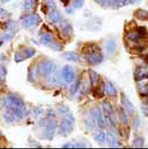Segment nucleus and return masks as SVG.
I'll return each instance as SVG.
<instances>
[{
    "label": "nucleus",
    "instance_id": "nucleus-1",
    "mask_svg": "<svg viewBox=\"0 0 148 149\" xmlns=\"http://www.w3.org/2000/svg\"><path fill=\"white\" fill-rule=\"evenodd\" d=\"M74 119L72 115H67L61 120L58 132L63 136H67L73 131Z\"/></svg>",
    "mask_w": 148,
    "mask_h": 149
},
{
    "label": "nucleus",
    "instance_id": "nucleus-2",
    "mask_svg": "<svg viewBox=\"0 0 148 149\" xmlns=\"http://www.w3.org/2000/svg\"><path fill=\"white\" fill-rule=\"evenodd\" d=\"M5 104L6 107L12 112L16 110H19V109L23 110H26L24 103L22 101V100L14 96L6 97L5 99Z\"/></svg>",
    "mask_w": 148,
    "mask_h": 149
},
{
    "label": "nucleus",
    "instance_id": "nucleus-3",
    "mask_svg": "<svg viewBox=\"0 0 148 149\" xmlns=\"http://www.w3.org/2000/svg\"><path fill=\"white\" fill-rule=\"evenodd\" d=\"M56 130V121L54 119H50L47 122L45 130L43 132V138L45 139L51 140L54 136Z\"/></svg>",
    "mask_w": 148,
    "mask_h": 149
},
{
    "label": "nucleus",
    "instance_id": "nucleus-4",
    "mask_svg": "<svg viewBox=\"0 0 148 149\" xmlns=\"http://www.w3.org/2000/svg\"><path fill=\"white\" fill-rule=\"evenodd\" d=\"M56 69V65L51 61H45L38 65V72L45 76H49Z\"/></svg>",
    "mask_w": 148,
    "mask_h": 149
},
{
    "label": "nucleus",
    "instance_id": "nucleus-5",
    "mask_svg": "<svg viewBox=\"0 0 148 149\" xmlns=\"http://www.w3.org/2000/svg\"><path fill=\"white\" fill-rule=\"evenodd\" d=\"M86 59L88 60V63L92 65H97L103 62V56L101 53L91 52V53H88L86 55Z\"/></svg>",
    "mask_w": 148,
    "mask_h": 149
},
{
    "label": "nucleus",
    "instance_id": "nucleus-6",
    "mask_svg": "<svg viewBox=\"0 0 148 149\" xmlns=\"http://www.w3.org/2000/svg\"><path fill=\"white\" fill-rule=\"evenodd\" d=\"M39 22V17L36 15H27L22 19V24L26 28H31Z\"/></svg>",
    "mask_w": 148,
    "mask_h": 149
},
{
    "label": "nucleus",
    "instance_id": "nucleus-7",
    "mask_svg": "<svg viewBox=\"0 0 148 149\" xmlns=\"http://www.w3.org/2000/svg\"><path fill=\"white\" fill-rule=\"evenodd\" d=\"M63 74H64L65 80L67 83H70L74 81V72L70 65H66L63 68Z\"/></svg>",
    "mask_w": 148,
    "mask_h": 149
},
{
    "label": "nucleus",
    "instance_id": "nucleus-8",
    "mask_svg": "<svg viewBox=\"0 0 148 149\" xmlns=\"http://www.w3.org/2000/svg\"><path fill=\"white\" fill-rule=\"evenodd\" d=\"M106 139L110 148H119L121 145L120 142L116 139L114 134L111 132H108L106 134Z\"/></svg>",
    "mask_w": 148,
    "mask_h": 149
},
{
    "label": "nucleus",
    "instance_id": "nucleus-9",
    "mask_svg": "<svg viewBox=\"0 0 148 149\" xmlns=\"http://www.w3.org/2000/svg\"><path fill=\"white\" fill-rule=\"evenodd\" d=\"M122 104L125 111L129 114L131 115L133 113V112H134V107H133V104L129 100V98L127 97L125 94L122 95Z\"/></svg>",
    "mask_w": 148,
    "mask_h": 149
},
{
    "label": "nucleus",
    "instance_id": "nucleus-10",
    "mask_svg": "<svg viewBox=\"0 0 148 149\" xmlns=\"http://www.w3.org/2000/svg\"><path fill=\"white\" fill-rule=\"evenodd\" d=\"M94 116H95V119L97 121L98 126L100 128H103L105 126V123H104V120H103V118L102 116L101 111L99 110V108H94L93 109V111H92Z\"/></svg>",
    "mask_w": 148,
    "mask_h": 149
},
{
    "label": "nucleus",
    "instance_id": "nucleus-11",
    "mask_svg": "<svg viewBox=\"0 0 148 149\" xmlns=\"http://www.w3.org/2000/svg\"><path fill=\"white\" fill-rule=\"evenodd\" d=\"M146 79L138 81V91L143 95H146L148 94V81H147Z\"/></svg>",
    "mask_w": 148,
    "mask_h": 149
},
{
    "label": "nucleus",
    "instance_id": "nucleus-12",
    "mask_svg": "<svg viewBox=\"0 0 148 149\" xmlns=\"http://www.w3.org/2000/svg\"><path fill=\"white\" fill-rule=\"evenodd\" d=\"M117 47V43L115 39L113 38H109L106 43V52L109 53H113L115 51Z\"/></svg>",
    "mask_w": 148,
    "mask_h": 149
},
{
    "label": "nucleus",
    "instance_id": "nucleus-13",
    "mask_svg": "<svg viewBox=\"0 0 148 149\" xmlns=\"http://www.w3.org/2000/svg\"><path fill=\"white\" fill-rule=\"evenodd\" d=\"M63 56L65 59L68 61H73V62H78L80 59V56L77 53L74 52H66L63 54Z\"/></svg>",
    "mask_w": 148,
    "mask_h": 149
},
{
    "label": "nucleus",
    "instance_id": "nucleus-14",
    "mask_svg": "<svg viewBox=\"0 0 148 149\" xmlns=\"http://www.w3.org/2000/svg\"><path fill=\"white\" fill-rule=\"evenodd\" d=\"M102 106H103V110L105 112L106 116H113V107H112L111 104L107 101V100H103L102 103Z\"/></svg>",
    "mask_w": 148,
    "mask_h": 149
},
{
    "label": "nucleus",
    "instance_id": "nucleus-15",
    "mask_svg": "<svg viewBox=\"0 0 148 149\" xmlns=\"http://www.w3.org/2000/svg\"><path fill=\"white\" fill-rule=\"evenodd\" d=\"M127 4H129V0H111L109 2V5L114 8H122Z\"/></svg>",
    "mask_w": 148,
    "mask_h": 149
},
{
    "label": "nucleus",
    "instance_id": "nucleus-16",
    "mask_svg": "<svg viewBox=\"0 0 148 149\" xmlns=\"http://www.w3.org/2000/svg\"><path fill=\"white\" fill-rule=\"evenodd\" d=\"M61 28L63 31V33L65 35L68 36L72 33V26L70 25V24H68V22L66 21H63L61 23Z\"/></svg>",
    "mask_w": 148,
    "mask_h": 149
},
{
    "label": "nucleus",
    "instance_id": "nucleus-17",
    "mask_svg": "<svg viewBox=\"0 0 148 149\" xmlns=\"http://www.w3.org/2000/svg\"><path fill=\"white\" fill-rule=\"evenodd\" d=\"M61 18V15L59 14V12L56 10H52L49 14V20L53 23H56V22H59V20Z\"/></svg>",
    "mask_w": 148,
    "mask_h": 149
},
{
    "label": "nucleus",
    "instance_id": "nucleus-18",
    "mask_svg": "<svg viewBox=\"0 0 148 149\" xmlns=\"http://www.w3.org/2000/svg\"><path fill=\"white\" fill-rule=\"evenodd\" d=\"M106 93H107L108 95L111 97H115L116 96L117 91L115 88L114 87V85L113 84V83L111 81H108L106 84Z\"/></svg>",
    "mask_w": 148,
    "mask_h": 149
},
{
    "label": "nucleus",
    "instance_id": "nucleus-19",
    "mask_svg": "<svg viewBox=\"0 0 148 149\" xmlns=\"http://www.w3.org/2000/svg\"><path fill=\"white\" fill-rule=\"evenodd\" d=\"M94 139L96 140L98 142H100V143H103L106 140V134L103 131H102L101 130H97L94 134Z\"/></svg>",
    "mask_w": 148,
    "mask_h": 149
},
{
    "label": "nucleus",
    "instance_id": "nucleus-20",
    "mask_svg": "<svg viewBox=\"0 0 148 149\" xmlns=\"http://www.w3.org/2000/svg\"><path fill=\"white\" fill-rule=\"evenodd\" d=\"M136 18L141 21H148V12L145 10L139 9L135 12Z\"/></svg>",
    "mask_w": 148,
    "mask_h": 149
},
{
    "label": "nucleus",
    "instance_id": "nucleus-21",
    "mask_svg": "<svg viewBox=\"0 0 148 149\" xmlns=\"http://www.w3.org/2000/svg\"><path fill=\"white\" fill-rule=\"evenodd\" d=\"M135 77H136V80L138 81L147 78V73L143 68H138L135 73Z\"/></svg>",
    "mask_w": 148,
    "mask_h": 149
},
{
    "label": "nucleus",
    "instance_id": "nucleus-22",
    "mask_svg": "<svg viewBox=\"0 0 148 149\" xmlns=\"http://www.w3.org/2000/svg\"><path fill=\"white\" fill-rule=\"evenodd\" d=\"M15 115L13 114V113H12V111H10L9 110H8V111L5 112L4 113H3V118H4V120H6L7 123H13L14 121H15Z\"/></svg>",
    "mask_w": 148,
    "mask_h": 149
},
{
    "label": "nucleus",
    "instance_id": "nucleus-23",
    "mask_svg": "<svg viewBox=\"0 0 148 149\" xmlns=\"http://www.w3.org/2000/svg\"><path fill=\"white\" fill-rule=\"evenodd\" d=\"M63 148H86V145L83 142H77V143H67L63 145Z\"/></svg>",
    "mask_w": 148,
    "mask_h": 149
},
{
    "label": "nucleus",
    "instance_id": "nucleus-24",
    "mask_svg": "<svg viewBox=\"0 0 148 149\" xmlns=\"http://www.w3.org/2000/svg\"><path fill=\"white\" fill-rule=\"evenodd\" d=\"M52 40H53V36L51 35L50 33H45L41 37V43L45 45H48L51 43Z\"/></svg>",
    "mask_w": 148,
    "mask_h": 149
},
{
    "label": "nucleus",
    "instance_id": "nucleus-25",
    "mask_svg": "<svg viewBox=\"0 0 148 149\" xmlns=\"http://www.w3.org/2000/svg\"><path fill=\"white\" fill-rule=\"evenodd\" d=\"M89 75H90V80L91 81L92 84H95L98 82V81H99V74L93 70H90Z\"/></svg>",
    "mask_w": 148,
    "mask_h": 149
},
{
    "label": "nucleus",
    "instance_id": "nucleus-26",
    "mask_svg": "<svg viewBox=\"0 0 148 149\" xmlns=\"http://www.w3.org/2000/svg\"><path fill=\"white\" fill-rule=\"evenodd\" d=\"M133 146L136 148H141L144 146V139H143L142 137L140 136H138L137 138H135V139L134 140V144H133Z\"/></svg>",
    "mask_w": 148,
    "mask_h": 149
},
{
    "label": "nucleus",
    "instance_id": "nucleus-27",
    "mask_svg": "<svg viewBox=\"0 0 148 149\" xmlns=\"http://www.w3.org/2000/svg\"><path fill=\"white\" fill-rule=\"evenodd\" d=\"M95 120V116H94V114H93V113L91 112V113L90 114V116H88V119H87V121H86V123H87V126H88V128L91 129V128L94 127Z\"/></svg>",
    "mask_w": 148,
    "mask_h": 149
},
{
    "label": "nucleus",
    "instance_id": "nucleus-28",
    "mask_svg": "<svg viewBox=\"0 0 148 149\" xmlns=\"http://www.w3.org/2000/svg\"><path fill=\"white\" fill-rule=\"evenodd\" d=\"M119 119L121 120V122L122 123L126 124L128 123V117H127L126 113L124 110H120V112H119Z\"/></svg>",
    "mask_w": 148,
    "mask_h": 149
},
{
    "label": "nucleus",
    "instance_id": "nucleus-29",
    "mask_svg": "<svg viewBox=\"0 0 148 149\" xmlns=\"http://www.w3.org/2000/svg\"><path fill=\"white\" fill-rule=\"evenodd\" d=\"M80 81H78L74 83V84L72 86V88H71V94H72V95H74V94H76L78 90L79 89V88H80Z\"/></svg>",
    "mask_w": 148,
    "mask_h": 149
},
{
    "label": "nucleus",
    "instance_id": "nucleus-30",
    "mask_svg": "<svg viewBox=\"0 0 148 149\" xmlns=\"http://www.w3.org/2000/svg\"><path fill=\"white\" fill-rule=\"evenodd\" d=\"M35 49H32V48H27V49H25V50H24V53H25L26 56H27V58H31V57L33 56L34 54H35Z\"/></svg>",
    "mask_w": 148,
    "mask_h": 149
},
{
    "label": "nucleus",
    "instance_id": "nucleus-31",
    "mask_svg": "<svg viewBox=\"0 0 148 149\" xmlns=\"http://www.w3.org/2000/svg\"><path fill=\"white\" fill-rule=\"evenodd\" d=\"M45 5L49 9H54L56 8V4L53 0H44Z\"/></svg>",
    "mask_w": 148,
    "mask_h": 149
},
{
    "label": "nucleus",
    "instance_id": "nucleus-32",
    "mask_svg": "<svg viewBox=\"0 0 148 149\" xmlns=\"http://www.w3.org/2000/svg\"><path fill=\"white\" fill-rule=\"evenodd\" d=\"M33 5V0H25L24 2V9H30Z\"/></svg>",
    "mask_w": 148,
    "mask_h": 149
},
{
    "label": "nucleus",
    "instance_id": "nucleus-33",
    "mask_svg": "<svg viewBox=\"0 0 148 149\" xmlns=\"http://www.w3.org/2000/svg\"><path fill=\"white\" fill-rule=\"evenodd\" d=\"M139 126H140V120L138 117H135L133 121V127L135 131H138Z\"/></svg>",
    "mask_w": 148,
    "mask_h": 149
},
{
    "label": "nucleus",
    "instance_id": "nucleus-34",
    "mask_svg": "<svg viewBox=\"0 0 148 149\" xmlns=\"http://www.w3.org/2000/svg\"><path fill=\"white\" fill-rule=\"evenodd\" d=\"M84 0H74V3H73V6L75 8H79L83 6L84 5Z\"/></svg>",
    "mask_w": 148,
    "mask_h": 149
},
{
    "label": "nucleus",
    "instance_id": "nucleus-35",
    "mask_svg": "<svg viewBox=\"0 0 148 149\" xmlns=\"http://www.w3.org/2000/svg\"><path fill=\"white\" fill-rule=\"evenodd\" d=\"M15 59L17 63H21L24 59V58L23 57V56L19 53H16L15 55Z\"/></svg>",
    "mask_w": 148,
    "mask_h": 149
},
{
    "label": "nucleus",
    "instance_id": "nucleus-36",
    "mask_svg": "<svg viewBox=\"0 0 148 149\" xmlns=\"http://www.w3.org/2000/svg\"><path fill=\"white\" fill-rule=\"evenodd\" d=\"M97 3L101 5V6H106V5L109 4V2L111 0H94Z\"/></svg>",
    "mask_w": 148,
    "mask_h": 149
},
{
    "label": "nucleus",
    "instance_id": "nucleus-37",
    "mask_svg": "<svg viewBox=\"0 0 148 149\" xmlns=\"http://www.w3.org/2000/svg\"><path fill=\"white\" fill-rule=\"evenodd\" d=\"M52 48L55 50H57V51H60L61 49H62V47L59 43H53L52 44Z\"/></svg>",
    "mask_w": 148,
    "mask_h": 149
},
{
    "label": "nucleus",
    "instance_id": "nucleus-38",
    "mask_svg": "<svg viewBox=\"0 0 148 149\" xmlns=\"http://www.w3.org/2000/svg\"><path fill=\"white\" fill-rule=\"evenodd\" d=\"M6 74V69L4 66L0 64V77L5 76Z\"/></svg>",
    "mask_w": 148,
    "mask_h": 149
},
{
    "label": "nucleus",
    "instance_id": "nucleus-39",
    "mask_svg": "<svg viewBox=\"0 0 148 149\" xmlns=\"http://www.w3.org/2000/svg\"><path fill=\"white\" fill-rule=\"evenodd\" d=\"M7 14H8V12H7L6 9L0 8V18H3V17L7 15Z\"/></svg>",
    "mask_w": 148,
    "mask_h": 149
},
{
    "label": "nucleus",
    "instance_id": "nucleus-40",
    "mask_svg": "<svg viewBox=\"0 0 148 149\" xmlns=\"http://www.w3.org/2000/svg\"><path fill=\"white\" fill-rule=\"evenodd\" d=\"M141 0H129V4H135V3H138Z\"/></svg>",
    "mask_w": 148,
    "mask_h": 149
},
{
    "label": "nucleus",
    "instance_id": "nucleus-41",
    "mask_svg": "<svg viewBox=\"0 0 148 149\" xmlns=\"http://www.w3.org/2000/svg\"><path fill=\"white\" fill-rule=\"evenodd\" d=\"M2 2H8V1H9V0H2Z\"/></svg>",
    "mask_w": 148,
    "mask_h": 149
}]
</instances>
